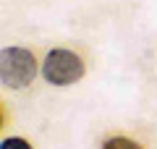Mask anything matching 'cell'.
<instances>
[{
    "label": "cell",
    "mask_w": 157,
    "mask_h": 149,
    "mask_svg": "<svg viewBox=\"0 0 157 149\" xmlns=\"http://www.w3.org/2000/svg\"><path fill=\"white\" fill-rule=\"evenodd\" d=\"M37 76V60L24 47H3L0 52V81L8 89H24Z\"/></svg>",
    "instance_id": "1"
},
{
    "label": "cell",
    "mask_w": 157,
    "mask_h": 149,
    "mask_svg": "<svg viewBox=\"0 0 157 149\" xmlns=\"http://www.w3.org/2000/svg\"><path fill=\"white\" fill-rule=\"evenodd\" d=\"M42 76L47 84H55V86H68V84L78 81L84 76V60L71 52V50H50L42 63Z\"/></svg>",
    "instance_id": "2"
},
{
    "label": "cell",
    "mask_w": 157,
    "mask_h": 149,
    "mask_svg": "<svg viewBox=\"0 0 157 149\" xmlns=\"http://www.w3.org/2000/svg\"><path fill=\"white\" fill-rule=\"evenodd\" d=\"M102 149H141V144L128 136H110V139H105Z\"/></svg>",
    "instance_id": "3"
},
{
    "label": "cell",
    "mask_w": 157,
    "mask_h": 149,
    "mask_svg": "<svg viewBox=\"0 0 157 149\" xmlns=\"http://www.w3.org/2000/svg\"><path fill=\"white\" fill-rule=\"evenodd\" d=\"M0 149H32V144H29L26 139H18V136H13V139H3Z\"/></svg>",
    "instance_id": "4"
}]
</instances>
